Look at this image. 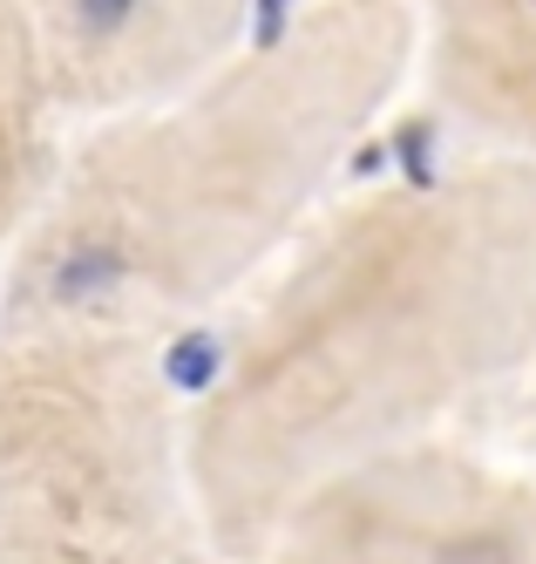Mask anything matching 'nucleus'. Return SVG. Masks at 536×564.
<instances>
[{
	"label": "nucleus",
	"instance_id": "obj_1",
	"mask_svg": "<svg viewBox=\"0 0 536 564\" xmlns=\"http://www.w3.org/2000/svg\"><path fill=\"white\" fill-rule=\"evenodd\" d=\"M536 354V184L482 171L360 205L285 279L190 429L218 544L252 557L313 490L387 463Z\"/></svg>",
	"mask_w": 536,
	"mask_h": 564
},
{
	"label": "nucleus",
	"instance_id": "obj_2",
	"mask_svg": "<svg viewBox=\"0 0 536 564\" xmlns=\"http://www.w3.org/2000/svg\"><path fill=\"white\" fill-rule=\"evenodd\" d=\"M407 55V0H326L259 55L136 109L34 205L0 334L150 340L238 286L381 116Z\"/></svg>",
	"mask_w": 536,
	"mask_h": 564
},
{
	"label": "nucleus",
	"instance_id": "obj_3",
	"mask_svg": "<svg viewBox=\"0 0 536 564\" xmlns=\"http://www.w3.org/2000/svg\"><path fill=\"white\" fill-rule=\"evenodd\" d=\"M0 564H177V429L136 334H0Z\"/></svg>",
	"mask_w": 536,
	"mask_h": 564
},
{
	"label": "nucleus",
	"instance_id": "obj_4",
	"mask_svg": "<svg viewBox=\"0 0 536 564\" xmlns=\"http://www.w3.org/2000/svg\"><path fill=\"white\" fill-rule=\"evenodd\" d=\"M244 564H536V490L387 456L313 490Z\"/></svg>",
	"mask_w": 536,
	"mask_h": 564
},
{
	"label": "nucleus",
	"instance_id": "obj_5",
	"mask_svg": "<svg viewBox=\"0 0 536 564\" xmlns=\"http://www.w3.org/2000/svg\"><path fill=\"white\" fill-rule=\"evenodd\" d=\"M41 83L68 109H156L211 75L244 0H21Z\"/></svg>",
	"mask_w": 536,
	"mask_h": 564
},
{
	"label": "nucleus",
	"instance_id": "obj_6",
	"mask_svg": "<svg viewBox=\"0 0 536 564\" xmlns=\"http://www.w3.org/2000/svg\"><path fill=\"white\" fill-rule=\"evenodd\" d=\"M428 75L469 130L536 156V0H428Z\"/></svg>",
	"mask_w": 536,
	"mask_h": 564
},
{
	"label": "nucleus",
	"instance_id": "obj_7",
	"mask_svg": "<svg viewBox=\"0 0 536 564\" xmlns=\"http://www.w3.org/2000/svg\"><path fill=\"white\" fill-rule=\"evenodd\" d=\"M48 109L55 96L41 83V55L21 21V0H0V246L28 231L34 205L55 184Z\"/></svg>",
	"mask_w": 536,
	"mask_h": 564
}]
</instances>
